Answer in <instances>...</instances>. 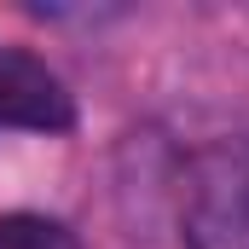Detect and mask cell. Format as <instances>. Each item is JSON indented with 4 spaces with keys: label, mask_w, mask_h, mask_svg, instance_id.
I'll use <instances>...</instances> for the list:
<instances>
[{
    "label": "cell",
    "mask_w": 249,
    "mask_h": 249,
    "mask_svg": "<svg viewBox=\"0 0 249 249\" xmlns=\"http://www.w3.org/2000/svg\"><path fill=\"white\" fill-rule=\"evenodd\" d=\"M0 249H81V238L53 214L12 209V214H0Z\"/></svg>",
    "instance_id": "3"
},
{
    "label": "cell",
    "mask_w": 249,
    "mask_h": 249,
    "mask_svg": "<svg viewBox=\"0 0 249 249\" xmlns=\"http://www.w3.org/2000/svg\"><path fill=\"white\" fill-rule=\"evenodd\" d=\"M0 127L23 133H70L75 127V93L47 58L23 47H0Z\"/></svg>",
    "instance_id": "2"
},
{
    "label": "cell",
    "mask_w": 249,
    "mask_h": 249,
    "mask_svg": "<svg viewBox=\"0 0 249 249\" xmlns=\"http://www.w3.org/2000/svg\"><path fill=\"white\" fill-rule=\"evenodd\" d=\"M174 209L186 249H249V133H220L191 151Z\"/></svg>",
    "instance_id": "1"
}]
</instances>
